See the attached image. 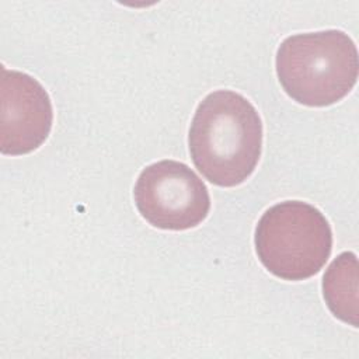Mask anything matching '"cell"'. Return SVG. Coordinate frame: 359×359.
Returning a JSON list of instances; mask_svg holds the SVG:
<instances>
[{
    "label": "cell",
    "instance_id": "obj_6",
    "mask_svg": "<svg viewBox=\"0 0 359 359\" xmlns=\"http://www.w3.org/2000/svg\"><path fill=\"white\" fill-rule=\"evenodd\" d=\"M323 294L331 313L358 325V259L353 252L339 254L323 278Z\"/></svg>",
    "mask_w": 359,
    "mask_h": 359
},
{
    "label": "cell",
    "instance_id": "obj_3",
    "mask_svg": "<svg viewBox=\"0 0 359 359\" xmlns=\"http://www.w3.org/2000/svg\"><path fill=\"white\" fill-rule=\"evenodd\" d=\"M255 250L261 264L285 280H303L320 272L331 255L332 231L313 205L285 201L258 220Z\"/></svg>",
    "mask_w": 359,
    "mask_h": 359
},
{
    "label": "cell",
    "instance_id": "obj_5",
    "mask_svg": "<svg viewBox=\"0 0 359 359\" xmlns=\"http://www.w3.org/2000/svg\"><path fill=\"white\" fill-rule=\"evenodd\" d=\"M0 151L22 156L38 149L49 136L53 109L42 84L27 73L1 69Z\"/></svg>",
    "mask_w": 359,
    "mask_h": 359
},
{
    "label": "cell",
    "instance_id": "obj_2",
    "mask_svg": "<svg viewBox=\"0 0 359 359\" xmlns=\"http://www.w3.org/2000/svg\"><path fill=\"white\" fill-rule=\"evenodd\" d=\"M276 74L285 93L306 107H328L356 84L355 42L339 29L290 35L276 50Z\"/></svg>",
    "mask_w": 359,
    "mask_h": 359
},
{
    "label": "cell",
    "instance_id": "obj_1",
    "mask_svg": "<svg viewBox=\"0 0 359 359\" xmlns=\"http://www.w3.org/2000/svg\"><path fill=\"white\" fill-rule=\"evenodd\" d=\"M192 161L217 187H236L255 170L262 150V122L241 94L217 90L198 105L188 135Z\"/></svg>",
    "mask_w": 359,
    "mask_h": 359
},
{
    "label": "cell",
    "instance_id": "obj_4",
    "mask_svg": "<svg viewBox=\"0 0 359 359\" xmlns=\"http://www.w3.org/2000/svg\"><path fill=\"white\" fill-rule=\"evenodd\" d=\"M133 196L139 213L163 230L196 227L210 209L203 181L187 164L175 160H161L143 168Z\"/></svg>",
    "mask_w": 359,
    "mask_h": 359
}]
</instances>
